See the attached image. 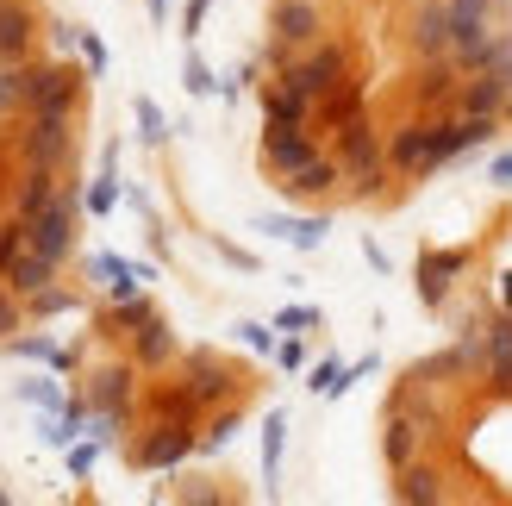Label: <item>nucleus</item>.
I'll list each match as a JSON object with an SVG mask.
<instances>
[{
  "label": "nucleus",
  "mask_w": 512,
  "mask_h": 506,
  "mask_svg": "<svg viewBox=\"0 0 512 506\" xmlns=\"http://www.w3.org/2000/svg\"><path fill=\"white\" fill-rule=\"evenodd\" d=\"M25 88H32V63H0V125L25 113Z\"/></svg>",
  "instance_id": "27"
},
{
  "label": "nucleus",
  "mask_w": 512,
  "mask_h": 506,
  "mask_svg": "<svg viewBox=\"0 0 512 506\" xmlns=\"http://www.w3.org/2000/svg\"><path fill=\"white\" fill-rule=\"evenodd\" d=\"M132 113H138V138H144L150 150L169 144V119H163V107H157L150 94H138V100H132Z\"/></svg>",
  "instance_id": "32"
},
{
  "label": "nucleus",
  "mask_w": 512,
  "mask_h": 506,
  "mask_svg": "<svg viewBox=\"0 0 512 506\" xmlns=\"http://www.w3.org/2000/svg\"><path fill=\"white\" fill-rule=\"evenodd\" d=\"M213 250H219V257H225V263H232V269H256V257H250V250H238V244H225V238H219Z\"/></svg>",
  "instance_id": "45"
},
{
  "label": "nucleus",
  "mask_w": 512,
  "mask_h": 506,
  "mask_svg": "<svg viewBox=\"0 0 512 506\" xmlns=\"http://www.w3.org/2000/svg\"><path fill=\"white\" fill-rule=\"evenodd\" d=\"M419 438H431L425 432V419L419 413H406V400H394V413H388V432H381V457H388V469H406L419 457Z\"/></svg>",
  "instance_id": "14"
},
{
  "label": "nucleus",
  "mask_w": 512,
  "mask_h": 506,
  "mask_svg": "<svg viewBox=\"0 0 512 506\" xmlns=\"http://www.w3.org/2000/svg\"><path fill=\"white\" fill-rule=\"evenodd\" d=\"M281 444H288V413H269L263 419V482H269V494H275V482H281Z\"/></svg>",
  "instance_id": "28"
},
{
  "label": "nucleus",
  "mask_w": 512,
  "mask_h": 506,
  "mask_svg": "<svg viewBox=\"0 0 512 506\" xmlns=\"http://www.w3.org/2000/svg\"><path fill=\"white\" fill-rule=\"evenodd\" d=\"M238 425H244V413H238V407L213 413V419H207V432H200V457H219V450L238 438Z\"/></svg>",
  "instance_id": "29"
},
{
  "label": "nucleus",
  "mask_w": 512,
  "mask_h": 506,
  "mask_svg": "<svg viewBox=\"0 0 512 506\" xmlns=\"http://www.w3.org/2000/svg\"><path fill=\"white\" fill-rule=\"evenodd\" d=\"M32 32H38L32 0H0V63H19L32 50Z\"/></svg>",
  "instance_id": "15"
},
{
  "label": "nucleus",
  "mask_w": 512,
  "mask_h": 506,
  "mask_svg": "<svg viewBox=\"0 0 512 506\" xmlns=\"http://www.w3.org/2000/svg\"><path fill=\"white\" fill-rule=\"evenodd\" d=\"M238 344H244V350H263V357H275V332H269V325H256V319L238 325Z\"/></svg>",
  "instance_id": "38"
},
{
  "label": "nucleus",
  "mask_w": 512,
  "mask_h": 506,
  "mask_svg": "<svg viewBox=\"0 0 512 506\" xmlns=\"http://www.w3.org/2000/svg\"><path fill=\"white\" fill-rule=\"evenodd\" d=\"M75 113H19V132H13V150L19 163H38V169H63L75 157Z\"/></svg>",
  "instance_id": "1"
},
{
  "label": "nucleus",
  "mask_w": 512,
  "mask_h": 506,
  "mask_svg": "<svg viewBox=\"0 0 512 506\" xmlns=\"http://www.w3.org/2000/svg\"><path fill=\"white\" fill-rule=\"evenodd\" d=\"M25 307H32V319H57V313L75 307V294H69V288H38L32 300H25Z\"/></svg>",
  "instance_id": "35"
},
{
  "label": "nucleus",
  "mask_w": 512,
  "mask_h": 506,
  "mask_svg": "<svg viewBox=\"0 0 512 506\" xmlns=\"http://www.w3.org/2000/svg\"><path fill=\"white\" fill-rule=\"evenodd\" d=\"M175 357H182V338L169 332V319H144L132 332V363L138 369H169Z\"/></svg>",
  "instance_id": "16"
},
{
  "label": "nucleus",
  "mask_w": 512,
  "mask_h": 506,
  "mask_svg": "<svg viewBox=\"0 0 512 506\" xmlns=\"http://www.w3.org/2000/svg\"><path fill=\"white\" fill-rule=\"evenodd\" d=\"M263 125H313V100L288 82H269L263 88Z\"/></svg>",
  "instance_id": "24"
},
{
  "label": "nucleus",
  "mask_w": 512,
  "mask_h": 506,
  "mask_svg": "<svg viewBox=\"0 0 512 506\" xmlns=\"http://www.w3.org/2000/svg\"><path fill=\"white\" fill-rule=\"evenodd\" d=\"M494 188H512V157H500V163H494Z\"/></svg>",
  "instance_id": "47"
},
{
  "label": "nucleus",
  "mask_w": 512,
  "mask_h": 506,
  "mask_svg": "<svg viewBox=\"0 0 512 506\" xmlns=\"http://www.w3.org/2000/svg\"><path fill=\"white\" fill-rule=\"evenodd\" d=\"M469 263H475V250H469V244H450V250L425 244V250H419V269H413V275H419V300H425L431 313H438L444 300H450V288L469 275Z\"/></svg>",
  "instance_id": "5"
},
{
  "label": "nucleus",
  "mask_w": 512,
  "mask_h": 506,
  "mask_svg": "<svg viewBox=\"0 0 512 506\" xmlns=\"http://www.w3.org/2000/svg\"><path fill=\"white\" fill-rule=\"evenodd\" d=\"M406 44H413L419 63L450 57V0H419V7H413V25H406Z\"/></svg>",
  "instance_id": "9"
},
{
  "label": "nucleus",
  "mask_w": 512,
  "mask_h": 506,
  "mask_svg": "<svg viewBox=\"0 0 512 506\" xmlns=\"http://www.w3.org/2000/svg\"><path fill=\"white\" fill-rule=\"evenodd\" d=\"M256 232L294 244V250H319L325 232H331V219H325V213H319V219H281V213H269V219H256Z\"/></svg>",
  "instance_id": "22"
},
{
  "label": "nucleus",
  "mask_w": 512,
  "mask_h": 506,
  "mask_svg": "<svg viewBox=\"0 0 512 506\" xmlns=\"http://www.w3.org/2000/svg\"><path fill=\"white\" fill-rule=\"evenodd\" d=\"M50 44H57V50H82V25H50Z\"/></svg>",
  "instance_id": "43"
},
{
  "label": "nucleus",
  "mask_w": 512,
  "mask_h": 506,
  "mask_svg": "<svg viewBox=\"0 0 512 506\" xmlns=\"http://www.w3.org/2000/svg\"><path fill=\"white\" fill-rule=\"evenodd\" d=\"M319 32H325L319 0H275V13H269V38L275 44L306 50V44H319Z\"/></svg>",
  "instance_id": "11"
},
{
  "label": "nucleus",
  "mask_w": 512,
  "mask_h": 506,
  "mask_svg": "<svg viewBox=\"0 0 512 506\" xmlns=\"http://www.w3.org/2000/svg\"><path fill=\"white\" fill-rule=\"evenodd\" d=\"M100 450H107L100 438H88V444H69V475H88V469L100 463Z\"/></svg>",
  "instance_id": "39"
},
{
  "label": "nucleus",
  "mask_w": 512,
  "mask_h": 506,
  "mask_svg": "<svg viewBox=\"0 0 512 506\" xmlns=\"http://www.w3.org/2000/svg\"><path fill=\"white\" fill-rule=\"evenodd\" d=\"M0 282H7V288H13L19 300H32L38 288H50V282H57V263H50V257H38V250L25 244L19 257H13L7 269H0Z\"/></svg>",
  "instance_id": "21"
},
{
  "label": "nucleus",
  "mask_w": 512,
  "mask_h": 506,
  "mask_svg": "<svg viewBox=\"0 0 512 506\" xmlns=\"http://www.w3.org/2000/svg\"><path fill=\"white\" fill-rule=\"evenodd\" d=\"M182 88H188V94H219V75L207 69V57H200V50H188V63H182Z\"/></svg>",
  "instance_id": "34"
},
{
  "label": "nucleus",
  "mask_w": 512,
  "mask_h": 506,
  "mask_svg": "<svg viewBox=\"0 0 512 506\" xmlns=\"http://www.w3.org/2000/svg\"><path fill=\"white\" fill-rule=\"evenodd\" d=\"M88 75L63 63H32V88H25V113H75Z\"/></svg>",
  "instance_id": "7"
},
{
  "label": "nucleus",
  "mask_w": 512,
  "mask_h": 506,
  "mask_svg": "<svg viewBox=\"0 0 512 506\" xmlns=\"http://www.w3.org/2000/svg\"><path fill=\"white\" fill-rule=\"evenodd\" d=\"M256 157H263V169L281 182V175H294L319 157V138L306 132V125H263V150H256Z\"/></svg>",
  "instance_id": "8"
},
{
  "label": "nucleus",
  "mask_w": 512,
  "mask_h": 506,
  "mask_svg": "<svg viewBox=\"0 0 512 506\" xmlns=\"http://www.w3.org/2000/svg\"><path fill=\"white\" fill-rule=\"evenodd\" d=\"M82 63H88V75H107V44L94 32H82Z\"/></svg>",
  "instance_id": "42"
},
{
  "label": "nucleus",
  "mask_w": 512,
  "mask_h": 506,
  "mask_svg": "<svg viewBox=\"0 0 512 506\" xmlns=\"http://www.w3.org/2000/svg\"><path fill=\"white\" fill-rule=\"evenodd\" d=\"M275 325H281V332H306V325H319V307H281Z\"/></svg>",
  "instance_id": "40"
},
{
  "label": "nucleus",
  "mask_w": 512,
  "mask_h": 506,
  "mask_svg": "<svg viewBox=\"0 0 512 506\" xmlns=\"http://www.w3.org/2000/svg\"><path fill=\"white\" fill-rule=\"evenodd\" d=\"M88 275H94V282L107 288L113 300H125V294H138V288H144V282H138V269L125 263V257H107V250H100V257H88Z\"/></svg>",
  "instance_id": "26"
},
{
  "label": "nucleus",
  "mask_w": 512,
  "mask_h": 506,
  "mask_svg": "<svg viewBox=\"0 0 512 506\" xmlns=\"http://www.w3.org/2000/svg\"><path fill=\"white\" fill-rule=\"evenodd\" d=\"M82 213H88V200H82V188L75 182H63L57 188V200L32 219V250L38 257H50V263H69V250H75V232H82Z\"/></svg>",
  "instance_id": "2"
},
{
  "label": "nucleus",
  "mask_w": 512,
  "mask_h": 506,
  "mask_svg": "<svg viewBox=\"0 0 512 506\" xmlns=\"http://www.w3.org/2000/svg\"><path fill=\"white\" fill-rule=\"evenodd\" d=\"M200 413V400L188 394V382L182 388H157L150 394V419H194Z\"/></svg>",
  "instance_id": "30"
},
{
  "label": "nucleus",
  "mask_w": 512,
  "mask_h": 506,
  "mask_svg": "<svg viewBox=\"0 0 512 506\" xmlns=\"http://www.w3.org/2000/svg\"><path fill=\"white\" fill-rule=\"evenodd\" d=\"M182 369H188V394L200 407H219V400L238 388V375L219 363V350H182Z\"/></svg>",
  "instance_id": "10"
},
{
  "label": "nucleus",
  "mask_w": 512,
  "mask_h": 506,
  "mask_svg": "<svg viewBox=\"0 0 512 506\" xmlns=\"http://www.w3.org/2000/svg\"><path fill=\"white\" fill-rule=\"evenodd\" d=\"M388 169H400V175H431V125L425 119H413V125H400V132H394Z\"/></svg>",
  "instance_id": "18"
},
{
  "label": "nucleus",
  "mask_w": 512,
  "mask_h": 506,
  "mask_svg": "<svg viewBox=\"0 0 512 506\" xmlns=\"http://www.w3.org/2000/svg\"><path fill=\"white\" fill-rule=\"evenodd\" d=\"M306 388H313L319 400H338V394H350V369H344L338 357H325V363H313V375H306Z\"/></svg>",
  "instance_id": "31"
},
{
  "label": "nucleus",
  "mask_w": 512,
  "mask_h": 506,
  "mask_svg": "<svg viewBox=\"0 0 512 506\" xmlns=\"http://www.w3.org/2000/svg\"><path fill=\"white\" fill-rule=\"evenodd\" d=\"M19 400H32L44 413H63V388L57 382H19Z\"/></svg>",
  "instance_id": "36"
},
{
  "label": "nucleus",
  "mask_w": 512,
  "mask_h": 506,
  "mask_svg": "<svg viewBox=\"0 0 512 506\" xmlns=\"http://www.w3.org/2000/svg\"><path fill=\"white\" fill-rule=\"evenodd\" d=\"M500 307H506V313H512V269H506V275H500Z\"/></svg>",
  "instance_id": "49"
},
{
  "label": "nucleus",
  "mask_w": 512,
  "mask_h": 506,
  "mask_svg": "<svg viewBox=\"0 0 512 506\" xmlns=\"http://www.w3.org/2000/svg\"><path fill=\"white\" fill-rule=\"evenodd\" d=\"M363 263H369V269H381V275H388V250H381L375 238H363Z\"/></svg>",
  "instance_id": "46"
},
{
  "label": "nucleus",
  "mask_w": 512,
  "mask_h": 506,
  "mask_svg": "<svg viewBox=\"0 0 512 506\" xmlns=\"http://www.w3.org/2000/svg\"><path fill=\"white\" fill-rule=\"evenodd\" d=\"M481 338H488V382H494L500 394H512V313L494 319Z\"/></svg>",
  "instance_id": "25"
},
{
  "label": "nucleus",
  "mask_w": 512,
  "mask_h": 506,
  "mask_svg": "<svg viewBox=\"0 0 512 506\" xmlns=\"http://www.w3.org/2000/svg\"><path fill=\"white\" fill-rule=\"evenodd\" d=\"M344 75H350V50H344L338 38H319V44H306L300 57H294L288 69H281V82H288V88H300V94L319 107V100H325L331 88H338Z\"/></svg>",
  "instance_id": "3"
},
{
  "label": "nucleus",
  "mask_w": 512,
  "mask_h": 506,
  "mask_svg": "<svg viewBox=\"0 0 512 506\" xmlns=\"http://www.w3.org/2000/svg\"><path fill=\"white\" fill-rule=\"evenodd\" d=\"M194 450H200L194 419H150V432H144V444L132 450V463H138V469H175V463H188Z\"/></svg>",
  "instance_id": "6"
},
{
  "label": "nucleus",
  "mask_w": 512,
  "mask_h": 506,
  "mask_svg": "<svg viewBox=\"0 0 512 506\" xmlns=\"http://www.w3.org/2000/svg\"><path fill=\"white\" fill-rule=\"evenodd\" d=\"M456 88H463V69H456L450 57L425 63L419 82H413V107L419 113H456Z\"/></svg>",
  "instance_id": "12"
},
{
  "label": "nucleus",
  "mask_w": 512,
  "mask_h": 506,
  "mask_svg": "<svg viewBox=\"0 0 512 506\" xmlns=\"http://www.w3.org/2000/svg\"><path fill=\"white\" fill-rule=\"evenodd\" d=\"M144 319H157V307H150L144 294H125V300H113V313H107V325H119V332H138Z\"/></svg>",
  "instance_id": "33"
},
{
  "label": "nucleus",
  "mask_w": 512,
  "mask_h": 506,
  "mask_svg": "<svg viewBox=\"0 0 512 506\" xmlns=\"http://www.w3.org/2000/svg\"><path fill=\"white\" fill-rule=\"evenodd\" d=\"M132 394H138V363H113V369H100L88 382V407L132 419Z\"/></svg>",
  "instance_id": "13"
},
{
  "label": "nucleus",
  "mask_w": 512,
  "mask_h": 506,
  "mask_svg": "<svg viewBox=\"0 0 512 506\" xmlns=\"http://www.w3.org/2000/svg\"><path fill=\"white\" fill-rule=\"evenodd\" d=\"M363 107H369V88L356 82V75H344V82H338V88H331L319 107H313V119L325 125V132H344L350 119H363Z\"/></svg>",
  "instance_id": "17"
},
{
  "label": "nucleus",
  "mask_w": 512,
  "mask_h": 506,
  "mask_svg": "<svg viewBox=\"0 0 512 506\" xmlns=\"http://www.w3.org/2000/svg\"><path fill=\"white\" fill-rule=\"evenodd\" d=\"M331 157L344 163V182L356 194H375L381 175H388V150H381V138H375L369 119H350L344 132H338V150H331Z\"/></svg>",
  "instance_id": "4"
},
{
  "label": "nucleus",
  "mask_w": 512,
  "mask_h": 506,
  "mask_svg": "<svg viewBox=\"0 0 512 506\" xmlns=\"http://www.w3.org/2000/svg\"><path fill=\"white\" fill-rule=\"evenodd\" d=\"M275 363H281V369H300V363H306V344H300V338L275 344Z\"/></svg>",
  "instance_id": "44"
},
{
  "label": "nucleus",
  "mask_w": 512,
  "mask_h": 506,
  "mask_svg": "<svg viewBox=\"0 0 512 506\" xmlns=\"http://www.w3.org/2000/svg\"><path fill=\"white\" fill-rule=\"evenodd\" d=\"M57 188H63V169H38V163H25L19 194H13V213H19V219H38L50 200H57Z\"/></svg>",
  "instance_id": "20"
},
{
  "label": "nucleus",
  "mask_w": 512,
  "mask_h": 506,
  "mask_svg": "<svg viewBox=\"0 0 512 506\" xmlns=\"http://www.w3.org/2000/svg\"><path fill=\"white\" fill-rule=\"evenodd\" d=\"M19 307H25V300H19L7 282H0V344H7V338L19 332Z\"/></svg>",
  "instance_id": "37"
},
{
  "label": "nucleus",
  "mask_w": 512,
  "mask_h": 506,
  "mask_svg": "<svg viewBox=\"0 0 512 506\" xmlns=\"http://www.w3.org/2000/svg\"><path fill=\"white\" fill-rule=\"evenodd\" d=\"M394 500H406V506H438V500H444V475L425 469V463L413 457L406 469H394Z\"/></svg>",
  "instance_id": "23"
},
{
  "label": "nucleus",
  "mask_w": 512,
  "mask_h": 506,
  "mask_svg": "<svg viewBox=\"0 0 512 506\" xmlns=\"http://www.w3.org/2000/svg\"><path fill=\"white\" fill-rule=\"evenodd\" d=\"M207 13H213V0H188V7H182V38H200Z\"/></svg>",
  "instance_id": "41"
},
{
  "label": "nucleus",
  "mask_w": 512,
  "mask_h": 506,
  "mask_svg": "<svg viewBox=\"0 0 512 506\" xmlns=\"http://www.w3.org/2000/svg\"><path fill=\"white\" fill-rule=\"evenodd\" d=\"M144 7H150V19H157V25H169V0H144Z\"/></svg>",
  "instance_id": "48"
},
{
  "label": "nucleus",
  "mask_w": 512,
  "mask_h": 506,
  "mask_svg": "<svg viewBox=\"0 0 512 506\" xmlns=\"http://www.w3.org/2000/svg\"><path fill=\"white\" fill-rule=\"evenodd\" d=\"M338 182H344V163H338V157H325V150H319V157L306 163V169L281 175V194H294V200H319V194H331Z\"/></svg>",
  "instance_id": "19"
}]
</instances>
